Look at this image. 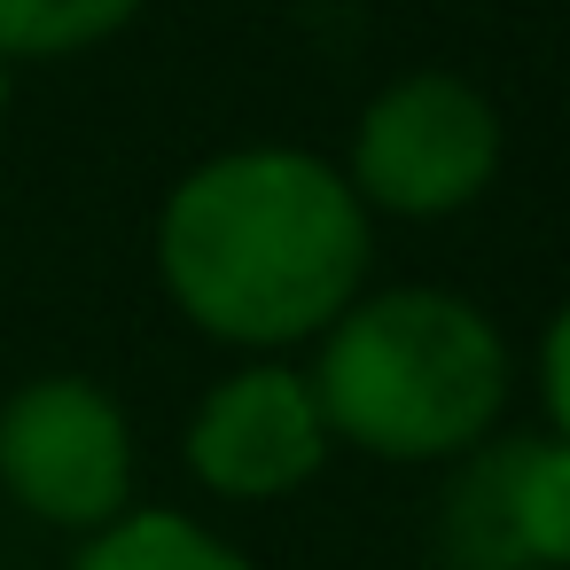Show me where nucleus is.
Instances as JSON below:
<instances>
[{"mask_svg":"<svg viewBox=\"0 0 570 570\" xmlns=\"http://www.w3.org/2000/svg\"><path fill=\"white\" fill-rule=\"evenodd\" d=\"M157 266L196 328L227 344H297L352 305L367 274V204L305 149H235L173 188Z\"/></svg>","mask_w":570,"mask_h":570,"instance_id":"f257e3e1","label":"nucleus"},{"mask_svg":"<svg viewBox=\"0 0 570 570\" xmlns=\"http://www.w3.org/2000/svg\"><path fill=\"white\" fill-rule=\"evenodd\" d=\"M313 399L336 438L391 461H438L492 430L508 352L476 305L445 289H383L328 321Z\"/></svg>","mask_w":570,"mask_h":570,"instance_id":"f03ea898","label":"nucleus"},{"mask_svg":"<svg viewBox=\"0 0 570 570\" xmlns=\"http://www.w3.org/2000/svg\"><path fill=\"white\" fill-rule=\"evenodd\" d=\"M492 173H500V110L453 71H414L360 110L352 196L375 212L438 219L476 204Z\"/></svg>","mask_w":570,"mask_h":570,"instance_id":"7ed1b4c3","label":"nucleus"},{"mask_svg":"<svg viewBox=\"0 0 570 570\" xmlns=\"http://www.w3.org/2000/svg\"><path fill=\"white\" fill-rule=\"evenodd\" d=\"M0 484L40 523L102 531L126 515L134 484V438L102 383L87 375H40L0 406Z\"/></svg>","mask_w":570,"mask_h":570,"instance_id":"20e7f679","label":"nucleus"},{"mask_svg":"<svg viewBox=\"0 0 570 570\" xmlns=\"http://www.w3.org/2000/svg\"><path fill=\"white\" fill-rule=\"evenodd\" d=\"M328 453V422H321V399L305 375L289 367H243L227 375L196 430H188V469L227 492V500H266V492H289L321 469Z\"/></svg>","mask_w":570,"mask_h":570,"instance_id":"39448f33","label":"nucleus"},{"mask_svg":"<svg viewBox=\"0 0 570 570\" xmlns=\"http://www.w3.org/2000/svg\"><path fill=\"white\" fill-rule=\"evenodd\" d=\"M523 453H531V438H508V445H484L453 476V492H445V554H453V570H531V547H523V523H515Z\"/></svg>","mask_w":570,"mask_h":570,"instance_id":"423d86ee","label":"nucleus"},{"mask_svg":"<svg viewBox=\"0 0 570 570\" xmlns=\"http://www.w3.org/2000/svg\"><path fill=\"white\" fill-rule=\"evenodd\" d=\"M71 570H250L235 547H219L204 523L149 508V515H118L87 539V554Z\"/></svg>","mask_w":570,"mask_h":570,"instance_id":"0eeeda50","label":"nucleus"},{"mask_svg":"<svg viewBox=\"0 0 570 570\" xmlns=\"http://www.w3.org/2000/svg\"><path fill=\"white\" fill-rule=\"evenodd\" d=\"M141 17V0H0V63L79 56Z\"/></svg>","mask_w":570,"mask_h":570,"instance_id":"6e6552de","label":"nucleus"},{"mask_svg":"<svg viewBox=\"0 0 570 570\" xmlns=\"http://www.w3.org/2000/svg\"><path fill=\"white\" fill-rule=\"evenodd\" d=\"M515 523H523L531 562H570V438L523 453V476H515Z\"/></svg>","mask_w":570,"mask_h":570,"instance_id":"1a4fd4ad","label":"nucleus"},{"mask_svg":"<svg viewBox=\"0 0 570 570\" xmlns=\"http://www.w3.org/2000/svg\"><path fill=\"white\" fill-rule=\"evenodd\" d=\"M539 383H547V414H554V422H562V438H570V305H562V313H554V328H547Z\"/></svg>","mask_w":570,"mask_h":570,"instance_id":"9d476101","label":"nucleus"},{"mask_svg":"<svg viewBox=\"0 0 570 570\" xmlns=\"http://www.w3.org/2000/svg\"><path fill=\"white\" fill-rule=\"evenodd\" d=\"M0 110H9V63H0Z\"/></svg>","mask_w":570,"mask_h":570,"instance_id":"9b49d317","label":"nucleus"}]
</instances>
